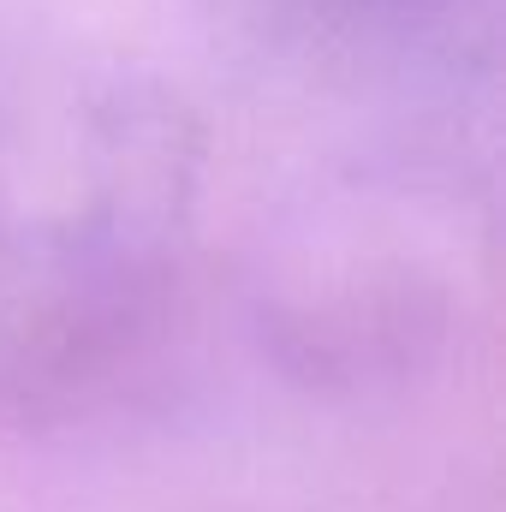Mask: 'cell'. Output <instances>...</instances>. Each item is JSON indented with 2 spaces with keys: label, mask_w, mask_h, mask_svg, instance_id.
I'll list each match as a JSON object with an SVG mask.
<instances>
[{
  "label": "cell",
  "mask_w": 506,
  "mask_h": 512,
  "mask_svg": "<svg viewBox=\"0 0 506 512\" xmlns=\"http://www.w3.org/2000/svg\"><path fill=\"white\" fill-rule=\"evenodd\" d=\"M185 161L143 131L0 143V417L102 387L185 274Z\"/></svg>",
  "instance_id": "1"
}]
</instances>
